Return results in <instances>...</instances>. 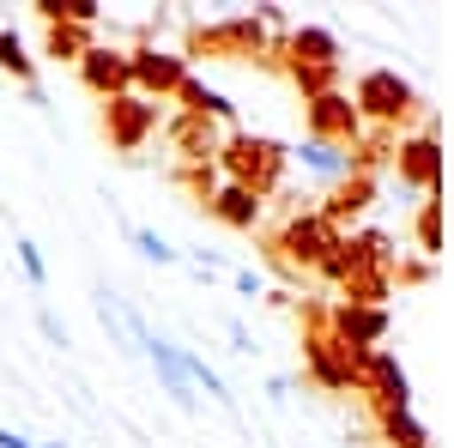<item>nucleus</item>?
Here are the masks:
<instances>
[{"instance_id":"22","label":"nucleus","mask_w":454,"mask_h":448,"mask_svg":"<svg viewBox=\"0 0 454 448\" xmlns=\"http://www.w3.org/2000/svg\"><path fill=\"white\" fill-rule=\"evenodd\" d=\"M31 12L43 19V25H98V6L91 0H31Z\"/></svg>"},{"instance_id":"19","label":"nucleus","mask_w":454,"mask_h":448,"mask_svg":"<svg viewBox=\"0 0 454 448\" xmlns=\"http://www.w3.org/2000/svg\"><path fill=\"white\" fill-rule=\"evenodd\" d=\"M376 430H382L387 448H430V430L412 418V406H382L376 413Z\"/></svg>"},{"instance_id":"5","label":"nucleus","mask_w":454,"mask_h":448,"mask_svg":"<svg viewBox=\"0 0 454 448\" xmlns=\"http://www.w3.org/2000/svg\"><path fill=\"white\" fill-rule=\"evenodd\" d=\"M351 104H357V115H364V128H382V134H394V128H400V122L419 109V91H412V79H400L394 67H370L364 79H357Z\"/></svg>"},{"instance_id":"3","label":"nucleus","mask_w":454,"mask_h":448,"mask_svg":"<svg viewBox=\"0 0 454 448\" xmlns=\"http://www.w3.org/2000/svg\"><path fill=\"white\" fill-rule=\"evenodd\" d=\"M188 55L261 61V67H273V31H267L254 12H237V19H218V25H194V31H188Z\"/></svg>"},{"instance_id":"20","label":"nucleus","mask_w":454,"mask_h":448,"mask_svg":"<svg viewBox=\"0 0 454 448\" xmlns=\"http://www.w3.org/2000/svg\"><path fill=\"white\" fill-rule=\"evenodd\" d=\"M176 104H182V115H207V122H231V98L224 91H212L207 79H182V91H176Z\"/></svg>"},{"instance_id":"9","label":"nucleus","mask_w":454,"mask_h":448,"mask_svg":"<svg viewBox=\"0 0 454 448\" xmlns=\"http://www.w3.org/2000/svg\"><path fill=\"white\" fill-rule=\"evenodd\" d=\"M128 334L145 345V358H152V370H158V381H164V394H170L182 413H194L200 394H194V381H188V358H182V345H170L164 334H152L140 315H128Z\"/></svg>"},{"instance_id":"8","label":"nucleus","mask_w":454,"mask_h":448,"mask_svg":"<svg viewBox=\"0 0 454 448\" xmlns=\"http://www.w3.org/2000/svg\"><path fill=\"white\" fill-rule=\"evenodd\" d=\"M387 164H394V176H400V188L442 194V139H436V128L394 139V158H387Z\"/></svg>"},{"instance_id":"33","label":"nucleus","mask_w":454,"mask_h":448,"mask_svg":"<svg viewBox=\"0 0 454 448\" xmlns=\"http://www.w3.org/2000/svg\"><path fill=\"white\" fill-rule=\"evenodd\" d=\"M0 448H36V443H31V436H19L12 424H0Z\"/></svg>"},{"instance_id":"23","label":"nucleus","mask_w":454,"mask_h":448,"mask_svg":"<svg viewBox=\"0 0 454 448\" xmlns=\"http://www.w3.org/2000/svg\"><path fill=\"white\" fill-rule=\"evenodd\" d=\"M412 237H419L424 261H436V255H442V194H430V200L419 207V218H412Z\"/></svg>"},{"instance_id":"21","label":"nucleus","mask_w":454,"mask_h":448,"mask_svg":"<svg viewBox=\"0 0 454 448\" xmlns=\"http://www.w3.org/2000/svg\"><path fill=\"white\" fill-rule=\"evenodd\" d=\"M85 49H91V31L85 25H49V36H43V55L49 61H85Z\"/></svg>"},{"instance_id":"30","label":"nucleus","mask_w":454,"mask_h":448,"mask_svg":"<svg viewBox=\"0 0 454 448\" xmlns=\"http://www.w3.org/2000/svg\"><path fill=\"white\" fill-rule=\"evenodd\" d=\"M394 273H400V285H424L430 279V261H400Z\"/></svg>"},{"instance_id":"28","label":"nucleus","mask_w":454,"mask_h":448,"mask_svg":"<svg viewBox=\"0 0 454 448\" xmlns=\"http://www.w3.org/2000/svg\"><path fill=\"white\" fill-rule=\"evenodd\" d=\"M12 248H19V267H25V279H31L36 291H43V285H49V267H43V248H36L31 237H19Z\"/></svg>"},{"instance_id":"1","label":"nucleus","mask_w":454,"mask_h":448,"mask_svg":"<svg viewBox=\"0 0 454 448\" xmlns=\"http://www.w3.org/2000/svg\"><path fill=\"white\" fill-rule=\"evenodd\" d=\"M297 321H303V370H309L315 388H327V394H346V388H357V376H364V358L370 351H357V345H346L333 327H327V303H309L303 297V310H297Z\"/></svg>"},{"instance_id":"6","label":"nucleus","mask_w":454,"mask_h":448,"mask_svg":"<svg viewBox=\"0 0 454 448\" xmlns=\"http://www.w3.org/2000/svg\"><path fill=\"white\" fill-rule=\"evenodd\" d=\"M273 67L279 73H333L340 67V36L327 25H291L273 43Z\"/></svg>"},{"instance_id":"10","label":"nucleus","mask_w":454,"mask_h":448,"mask_svg":"<svg viewBox=\"0 0 454 448\" xmlns=\"http://www.w3.org/2000/svg\"><path fill=\"white\" fill-rule=\"evenodd\" d=\"M357 394L370 400V413H382V406H412V376H406V364L394 358V351H370L364 358V376H357Z\"/></svg>"},{"instance_id":"17","label":"nucleus","mask_w":454,"mask_h":448,"mask_svg":"<svg viewBox=\"0 0 454 448\" xmlns=\"http://www.w3.org/2000/svg\"><path fill=\"white\" fill-rule=\"evenodd\" d=\"M207 212L218 218V224H231V231H254V224H261V200H254L248 188H231V182L212 194V207H207Z\"/></svg>"},{"instance_id":"14","label":"nucleus","mask_w":454,"mask_h":448,"mask_svg":"<svg viewBox=\"0 0 454 448\" xmlns=\"http://www.w3.org/2000/svg\"><path fill=\"white\" fill-rule=\"evenodd\" d=\"M327 327H333L346 345H357V351H376V345L387 340V327H394V315L364 310V303H327Z\"/></svg>"},{"instance_id":"4","label":"nucleus","mask_w":454,"mask_h":448,"mask_svg":"<svg viewBox=\"0 0 454 448\" xmlns=\"http://www.w3.org/2000/svg\"><path fill=\"white\" fill-rule=\"evenodd\" d=\"M340 237L346 231H333L321 212H291L279 231L267 237V248H273V261H279L285 273H321V261L340 248Z\"/></svg>"},{"instance_id":"34","label":"nucleus","mask_w":454,"mask_h":448,"mask_svg":"<svg viewBox=\"0 0 454 448\" xmlns=\"http://www.w3.org/2000/svg\"><path fill=\"white\" fill-rule=\"evenodd\" d=\"M36 448H67V443H36Z\"/></svg>"},{"instance_id":"13","label":"nucleus","mask_w":454,"mask_h":448,"mask_svg":"<svg viewBox=\"0 0 454 448\" xmlns=\"http://www.w3.org/2000/svg\"><path fill=\"white\" fill-rule=\"evenodd\" d=\"M188 79V55H164V49H134V91L140 98H176Z\"/></svg>"},{"instance_id":"2","label":"nucleus","mask_w":454,"mask_h":448,"mask_svg":"<svg viewBox=\"0 0 454 448\" xmlns=\"http://www.w3.org/2000/svg\"><path fill=\"white\" fill-rule=\"evenodd\" d=\"M291 164V152H285L273 134H254V128H231V134L218 139V170L231 188H248L254 200L261 194H279V176Z\"/></svg>"},{"instance_id":"29","label":"nucleus","mask_w":454,"mask_h":448,"mask_svg":"<svg viewBox=\"0 0 454 448\" xmlns=\"http://www.w3.org/2000/svg\"><path fill=\"white\" fill-rule=\"evenodd\" d=\"M134 248H140L145 261H158V267H164V261H176V248L158 237V231H134Z\"/></svg>"},{"instance_id":"26","label":"nucleus","mask_w":454,"mask_h":448,"mask_svg":"<svg viewBox=\"0 0 454 448\" xmlns=\"http://www.w3.org/2000/svg\"><path fill=\"white\" fill-rule=\"evenodd\" d=\"M182 358H188V381H194V388H207L212 400H231V388H224V376L212 370V364L200 358V351H182Z\"/></svg>"},{"instance_id":"31","label":"nucleus","mask_w":454,"mask_h":448,"mask_svg":"<svg viewBox=\"0 0 454 448\" xmlns=\"http://www.w3.org/2000/svg\"><path fill=\"white\" fill-rule=\"evenodd\" d=\"M237 291H243V297H261V273H254V267H237Z\"/></svg>"},{"instance_id":"25","label":"nucleus","mask_w":454,"mask_h":448,"mask_svg":"<svg viewBox=\"0 0 454 448\" xmlns=\"http://www.w3.org/2000/svg\"><path fill=\"white\" fill-rule=\"evenodd\" d=\"M0 73H12L19 85H36V61L25 55L19 31H6V25H0Z\"/></svg>"},{"instance_id":"16","label":"nucleus","mask_w":454,"mask_h":448,"mask_svg":"<svg viewBox=\"0 0 454 448\" xmlns=\"http://www.w3.org/2000/svg\"><path fill=\"white\" fill-rule=\"evenodd\" d=\"M170 145L188 158V164H218V128H212L207 115H176Z\"/></svg>"},{"instance_id":"24","label":"nucleus","mask_w":454,"mask_h":448,"mask_svg":"<svg viewBox=\"0 0 454 448\" xmlns=\"http://www.w3.org/2000/svg\"><path fill=\"white\" fill-rule=\"evenodd\" d=\"M297 158H303V170L327 176V182L351 176V158H346V152H333V145H315V139H303V145H297Z\"/></svg>"},{"instance_id":"7","label":"nucleus","mask_w":454,"mask_h":448,"mask_svg":"<svg viewBox=\"0 0 454 448\" xmlns=\"http://www.w3.org/2000/svg\"><path fill=\"white\" fill-rule=\"evenodd\" d=\"M303 128H309L315 145H333V152H351L364 139V115L346 91H327V98H309L303 104Z\"/></svg>"},{"instance_id":"15","label":"nucleus","mask_w":454,"mask_h":448,"mask_svg":"<svg viewBox=\"0 0 454 448\" xmlns=\"http://www.w3.org/2000/svg\"><path fill=\"white\" fill-rule=\"evenodd\" d=\"M370 200H376V176H364V170H351V176H340L327 194H321V218L333 224V231H346L351 218H364L370 212Z\"/></svg>"},{"instance_id":"27","label":"nucleus","mask_w":454,"mask_h":448,"mask_svg":"<svg viewBox=\"0 0 454 448\" xmlns=\"http://www.w3.org/2000/svg\"><path fill=\"white\" fill-rule=\"evenodd\" d=\"M182 188H188V194H200V200L212 207V194L224 188V182H218V164H182Z\"/></svg>"},{"instance_id":"32","label":"nucleus","mask_w":454,"mask_h":448,"mask_svg":"<svg viewBox=\"0 0 454 448\" xmlns=\"http://www.w3.org/2000/svg\"><path fill=\"white\" fill-rule=\"evenodd\" d=\"M36 327H43V334H49V345H67V327H61V321H55V315H49V310L36 315Z\"/></svg>"},{"instance_id":"12","label":"nucleus","mask_w":454,"mask_h":448,"mask_svg":"<svg viewBox=\"0 0 454 448\" xmlns=\"http://www.w3.org/2000/svg\"><path fill=\"white\" fill-rule=\"evenodd\" d=\"M79 79H85V91H98V98H128L134 91V49H109V43H91L85 49V61H79Z\"/></svg>"},{"instance_id":"11","label":"nucleus","mask_w":454,"mask_h":448,"mask_svg":"<svg viewBox=\"0 0 454 448\" xmlns=\"http://www.w3.org/2000/svg\"><path fill=\"white\" fill-rule=\"evenodd\" d=\"M152 128H158V104L140 98V91L109 98V104H104V134H109L115 152H140L145 139H152Z\"/></svg>"},{"instance_id":"18","label":"nucleus","mask_w":454,"mask_h":448,"mask_svg":"<svg viewBox=\"0 0 454 448\" xmlns=\"http://www.w3.org/2000/svg\"><path fill=\"white\" fill-rule=\"evenodd\" d=\"M387 297H394V273L382 267H357V273L340 285V303H364V310H387Z\"/></svg>"}]
</instances>
